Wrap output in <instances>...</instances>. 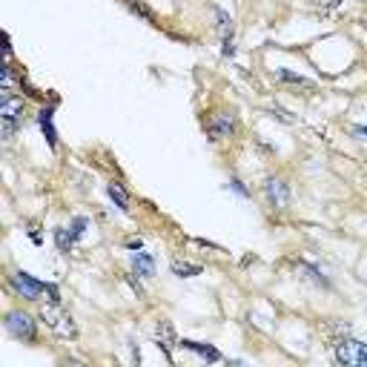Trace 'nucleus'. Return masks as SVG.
<instances>
[{
    "label": "nucleus",
    "mask_w": 367,
    "mask_h": 367,
    "mask_svg": "<svg viewBox=\"0 0 367 367\" xmlns=\"http://www.w3.org/2000/svg\"><path fill=\"white\" fill-rule=\"evenodd\" d=\"M0 124H3V138L9 141V138L17 132V127L23 124V101L14 98V95H3V101H0Z\"/></svg>",
    "instance_id": "f257e3e1"
},
{
    "label": "nucleus",
    "mask_w": 367,
    "mask_h": 367,
    "mask_svg": "<svg viewBox=\"0 0 367 367\" xmlns=\"http://www.w3.org/2000/svg\"><path fill=\"white\" fill-rule=\"evenodd\" d=\"M336 359L347 367H367V344L359 339H339Z\"/></svg>",
    "instance_id": "f03ea898"
},
{
    "label": "nucleus",
    "mask_w": 367,
    "mask_h": 367,
    "mask_svg": "<svg viewBox=\"0 0 367 367\" xmlns=\"http://www.w3.org/2000/svg\"><path fill=\"white\" fill-rule=\"evenodd\" d=\"M41 319L55 330L58 336H63V339H75V324H72V316H69V313H63L61 307H58V302H52L49 307H43V313H41Z\"/></svg>",
    "instance_id": "7ed1b4c3"
},
{
    "label": "nucleus",
    "mask_w": 367,
    "mask_h": 367,
    "mask_svg": "<svg viewBox=\"0 0 367 367\" xmlns=\"http://www.w3.org/2000/svg\"><path fill=\"white\" fill-rule=\"evenodd\" d=\"M6 330L14 339L34 342V322L26 316V313H9V316H6Z\"/></svg>",
    "instance_id": "20e7f679"
},
{
    "label": "nucleus",
    "mask_w": 367,
    "mask_h": 367,
    "mask_svg": "<svg viewBox=\"0 0 367 367\" xmlns=\"http://www.w3.org/2000/svg\"><path fill=\"white\" fill-rule=\"evenodd\" d=\"M9 282H12V287H14L17 293L23 295V299H32V302L46 290V284H41L38 278H32L29 273H14V275L9 278Z\"/></svg>",
    "instance_id": "39448f33"
},
{
    "label": "nucleus",
    "mask_w": 367,
    "mask_h": 367,
    "mask_svg": "<svg viewBox=\"0 0 367 367\" xmlns=\"http://www.w3.org/2000/svg\"><path fill=\"white\" fill-rule=\"evenodd\" d=\"M264 196H267L270 207L284 209V207L290 204V187H287L282 178H267V184H264Z\"/></svg>",
    "instance_id": "423d86ee"
},
{
    "label": "nucleus",
    "mask_w": 367,
    "mask_h": 367,
    "mask_svg": "<svg viewBox=\"0 0 367 367\" xmlns=\"http://www.w3.org/2000/svg\"><path fill=\"white\" fill-rule=\"evenodd\" d=\"M233 115H216L213 120L207 124V132L213 141H224V138H230L233 135Z\"/></svg>",
    "instance_id": "0eeeda50"
},
{
    "label": "nucleus",
    "mask_w": 367,
    "mask_h": 367,
    "mask_svg": "<svg viewBox=\"0 0 367 367\" xmlns=\"http://www.w3.org/2000/svg\"><path fill=\"white\" fill-rule=\"evenodd\" d=\"M178 347H184V350H192V353H198L204 361H218V359H221V353L216 350L213 344H201V342L184 339V342H178Z\"/></svg>",
    "instance_id": "6e6552de"
},
{
    "label": "nucleus",
    "mask_w": 367,
    "mask_h": 367,
    "mask_svg": "<svg viewBox=\"0 0 367 367\" xmlns=\"http://www.w3.org/2000/svg\"><path fill=\"white\" fill-rule=\"evenodd\" d=\"M155 339H158V347L167 350V359H172L169 350L178 344V339H176V330H172L169 322H158V327H155Z\"/></svg>",
    "instance_id": "1a4fd4ad"
},
{
    "label": "nucleus",
    "mask_w": 367,
    "mask_h": 367,
    "mask_svg": "<svg viewBox=\"0 0 367 367\" xmlns=\"http://www.w3.org/2000/svg\"><path fill=\"white\" fill-rule=\"evenodd\" d=\"M132 270H135L138 275H144V278L155 275V258H152L149 253H135V255H132Z\"/></svg>",
    "instance_id": "9d476101"
},
{
    "label": "nucleus",
    "mask_w": 367,
    "mask_h": 367,
    "mask_svg": "<svg viewBox=\"0 0 367 367\" xmlns=\"http://www.w3.org/2000/svg\"><path fill=\"white\" fill-rule=\"evenodd\" d=\"M38 124H41V129H43V135H46V144L55 149V147H58V132H55V124H52V109H43V112L38 115Z\"/></svg>",
    "instance_id": "9b49d317"
},
{
    "label": "nucleus",
    "mask_w": 367,
    "mask_h": 367,
    "mask_svg": "<svg viewBox=\"0 0 367 367\" xmlns=\"http://www.w3.org/2000/svg\"><path fill=\"white\" fill-rule=\"evenodd\" d=\"M107 192H109V198L115 201V207L120 209V213H127V209H129V198H127V192H124V187H120V184H109L107 187Z\"/></svg>",
    "instance_id": "f8f14e48"
},
{
    "label": "nucleus",
    "mask_w": 367,
    "mask_h": 367,
    "mask_svg": "<svg viewBox=\"0 0 367 367\" xmlns=\"http://www.w3.org/2000/svg\"><path fill=\"white\" fill-rule=\"evenodd\" d=\"M172 273L178 278H192V275H201V264H189V261H172Z\"/></svg>",
    "instance_id": "ddd939ff"
},
{
    "label": "nucleus",
    "mask_w": 367,
    "mask_h": 367,
    "mask_svg": "<svg viewBox=\"0 0 367 367\" xmlns=\"http://www.w3.org/2000/svg\"><path fill=\"white\" fill-rule=\"evenodd\" d=\"M55 241H58V250H61V253H69L78 238H75L72 230H63V227H58V230H55Z\"/></svg>",
    "instance_id": "4468645a"
},
{
    "label": "nucleus",
    "mask_w": 367,
    "mask_h": 367,
    "mask_svg": "<svg viewBox=\"0 0 367 367\" xmlns=\"http://www.w3.org/2000/svg\"><path fill=\"white\" fill-rule=\"evenodd\" d=\"M278 78H282V81H287V83H302V86H307V78H302V75H293V72H287V69H278Z\"/></svg>",
    "instance_id": "2eb2a0df"
},
{
    "label": "nucleus",
    "mask_w": 367,
    "mask_h": 367,
    "mask_svg": "<svg viewBox=\"0 0 367 367\" xmlns=\"http://www.w3.org/2000/svg\"><path fill=\"white\" fill-rule=\"evenodd\" d=\"M86 227H90V221H86V218H83V216H81V218H75V221H72V233H75V238H81V235H83V233H86Z\"/></svg>",
    "instance_id": "dca6fc26"
},
{
    "label": "nucleus",
    "mask_w": 367,
    "mask_h": 367,
    "mask_svg": "<svg viewBox=\"0 0 367 367\" xmlns=\"http://www.w3.org/2000/svg\"><path fill=\"white\" fill-rule=\"evenodd\" d=\"M230 187H233V189L238 192V196H250V189H247V187H244V184H241L238 178H233V181H230Z\"/></svg>",
    "instance_id": "f3484780"
},
{
    "label": "nucleus",
    "mask_w": 367,
    "mask_h": 367,
    "mask_svg": "<svg viewBox=\"0 0 367 367\" xmlns=\"http://www.w3.org/2000/svg\"><path fill=\"white\" fill-rule=\"evenodd\" d=\"M127 247H129V250H141V247H144V241H141V238H129V241H127Z\"/></svg>",
    "instance_id": "a211bd4d"
},
{
    "label": "nucleus",
    "mask_w": 367,
    "mask_h": 367,
    "mask_svg": "<svg viewBox=\"0 0 367 367\" xmlns=\"http://www.w3.org/2000/svg\"><path fill=\"white\" fill-rule=\"evenodd\" d=\"M356 135L361 138V141H367V127H356Z\"/></svg>",
    "instance_id": "6ab92c4d"
}]
</instances>
